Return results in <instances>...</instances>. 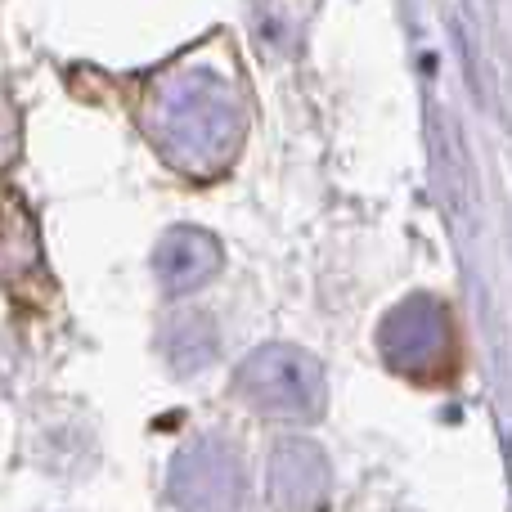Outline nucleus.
<instances>
[{
	"instance_id": "obj_1",
	"label": "nucleus",
	"mask_w": 512,
	"mask_h": 512,
	"mask_svg": "<svg viewBox=\"0 0 512 512\" xmlns=\"http://www.w3.org/2000/svg\"><path fill=\"white\" fill-rule=\"evenodd\" d=\"M144 131L153 149L185 176H216L234 162L248 131L243 99L207 63H185V68L162 72L144 95Z\"/></svg>"
},
{
	"instance_id": "obj_2",
	"label": "nucleus",
	"mask_w": 512,
	"mask_h": 512,
	"mask_svg": "<svg viewBox=\"0 0 512 512\" xmlns=\"http://www.w3.org/2000/svg\"><path fill=\"white\" fill-rule=\"evenodd\" d=\"M239 396L248 400L256 414L283 418V423H310L324 414V369L315 355L297 346H256L248 360L239 364Z\"/></svg>"
},
{
	"instance_id": "obj_3",
	"label": "nucleus",
	"mask_w": 512,
	"mask_h": 512,
	"mask_svg": "<svg viewBox=\"0 0 512 512\" xmlns=\"http://www.w3.org/2000/svg\"><path fill=\"white\" fill-rule=\"evenodd\" d=\"M378 351L400 378L441 382L454 369V324L450 306L427 292L400 301L378 328Z\"/></svg>"
},
{
	"instance_id": "obj_4",
	"label": "nucleus",
	"mask_w": 512,
	"mask_h": 512,
	"mask_svg": "<svg viewBox=\"0 0 512 512\" xmlns=\"http://www.w3.org/2000/svg\"><path fill=\"white\" fill-rule=\"evenodd\" d=\"M167 499L180 512H239L243 508V459L225 436H194L171 459Z\"/></svg>"
},
{
	"instance_id": "obj_5",
	"label": "nucleus",
	"mask_w": 512,
	"mask_h": 512,
	"mask_svg": "<svg viewBox=\"0 0 512 512\" xmlns=\"http://www.w3.org/2000/svg\"><path fill=\"white\" fill-rule=\"evenodd\" d=\"M328 486H333V472L315 441L288 436L265 459V499L274 512H319Z\"/></svg>"
},
{
	"instance_id": "obj_6",
	"label": "nucleus",
	"mask_w": 512,
	"mask_h": 512,
	"mask_svg": "<svg viewBox=\"0 0 512 512\" xmlns=\"http://www.w3.org/2000/svg\"><path fill=\"white\" fill-rule=\"evenodd\" d=\"M225 265L221 243L207 230H194V225H171L167 234L153 248V279L167 297H189L194 288L212 283Z\"/></svg>"
},
{
	"instance_id": "obj_7",
	"label": "nucleus",
	"mask_w": 512,
	"mask_h": 512,
	"mask_svg": "<svg viewBox=\"0 0 512 512\" xmlns=\"http://www.w3.org/2000/svg\"><path fill=\"white\" fill-rule=\"evenodd\" d=\"M216 351H221V337H216V324L203 310L171 315L162 324V355L176 373H203L216 360Z\"/></svg>"
}]
</instances>
